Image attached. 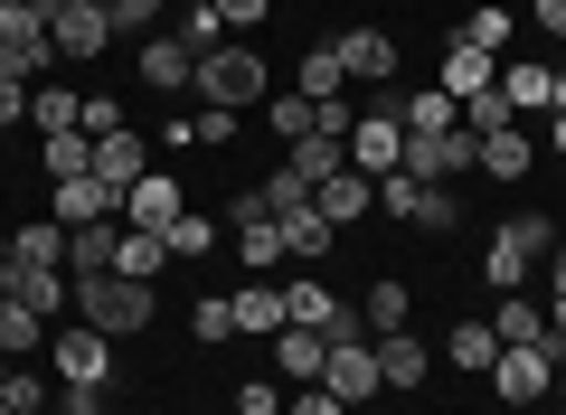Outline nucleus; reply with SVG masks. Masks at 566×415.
<instances>
[{
	"label": "nucleus",
	"mask_w": 566,
	"mask_h": 415,
	"mask_svg": "<svg viewBox=\"0 0 566 415\" xmlns=\"http://www.w3.org/2000/svg\"><path fill=\"white\" fill-rule=\"evenodd\" d=\"M151 312H161V293L133 283V274H85L76 283V321H95L104 340H142V331H151Z\"/></svg>",
	"instance_id": "obj_1"
},
{
	"label": "nucleus",
	"mask_w": 566,
	"mask_h": 415,
	"mask_svg": "<svg viewBox=\"0 0 566 415\" xmlns=\"http://www.w3.org/2000/svg\"><path fill=\"white\" fill-rule=\"evenodd\" d=\"M189 95H199V104H227V114H245V104L274 95V66H264L245 39H227V48H208V58H199V85H189Z\"/></svg>",
	"instance_id": "obj_2"
},
{
	"label": "nucleus",
	"mask_w": 566,
	"mask_h": 415,
	"mask_svg": "<svg viewBox=\"0 0 566 415\" xmlns=\"http://www.w3.org/2000/svg\"><path fill=\"white\" fill-rule=\"evenodd\" d=\"M322 387L340 396V406H368V396L387 387V377H378V340H368V321H359V312L331 331V369H322Z\"/></svg>",
	"instance_id": "obj_3"
},
{
	"label": "nucleus",
	"mask_w": 566,
	"mask_h": 415,
	"mask_svg": "<svg viewBox=\"0 0 566 415\" xmlns=\"http://www.w3.org/2000/svg\"><path fill=\"white\" fill-rule=\"evenodd\" d=\"M57 66V39H48V20H39V0H0V76H48Z\"/></svg>",
	"instance_id": "obj_4"
},
{
	"label": "nucleus",
	"mask_w": 566,
	"mask_h": 415,
	"mask_svg": "<svg viewBox=\"0 0 566 415\" xmlns=\"http://www.w3.org/2000/svg\"><path fill=\"white\" fill-rule=\"evenodd\" d=\"M557 359H566V340L501 350V359H491V396H501V406H538V396H557Z\"/></svg>",
	"instance_id": "obj_5"
},
{
	"label": "nucleus",
	"mask_w": 566,
	"mask_h": 415,
	"mask_svg": "<svg viewBox=\"0 0 566 415\" xmlns=\"http://www.w3.org/2000/svg\"><path fill=\"white\" fill-rule=\"evenodd\" d=\"M349 170H368V179L406 170V123H397V104H378V114L349 123Z\"/></svg>",
	"instance_id": "obj_6"
},
{
	"label": "nucleus",
	"mask_w": 566,
	"mask_h": 415,
	"mask_svg": "<svg viewBox=\"0 0 566 415\" xmlns=\"http://www.w3.org/2000/svg\"><path fill=\"white\" fill-rule=\"evenodd\" d=\"M180 218H189V198H180L170 170H142L133 189H123V227H142V237H170Z\"/></svg>",
	"instance_id": "obj_7"
},
{
	"label": "nucleus",
	"mask_w": 566,
	"mask_h": 415,
	"mask_svg": "<svg viewBox=\"0 0 566 415\" xmlns=\"http://www.w3.org/2000/svg\"><path fill=\"white\" fill-rule=\"evenodd\" d=\"M104 377H114V340H104L95 321L57 331V387H104Z\"/></svg>",
	"instance_id": "obj_8"
},
{
	"label": "nucleus",
	"mask_w": 566,
	"mask_h": 415,
	"mask_svg": "<svg viewBox=\"0 0 566 415\" xmlns=\"http://www.w3.org/2000/svg\"><path fill=\"white\" fill-rule=\"evenodd\" d=\"M142 85H151V95H189V85H199V48H189L180 29L142 39Z\"/></svg>",
	"instance_id": "obj_9"
},
{
	"label": "nucleus",
	"mask_w": 566,
	"mask_h": 415,
	"mask_svg": "<svg viewBox=\"0 0 566 415\" xmlns=\"http://www.w3.org/2000/svg\"><path fill=\"white\" fill-rule=\"evenodd\" d=\"M331 48H340L349 85H387V76H397V39H387L378 20H368V29H340V39H331Z\"/></svg>",
	"instance_id": "obj_10"
},
{
	"label": "nucleus",
	"mask_w": 566,
	"mask_h": 415,
	"mask_svg": "<svg viewBox=\"0 0 566 415\" xmlns=\"http://www.w3.org/2000/svg\"><path fill=\"white\" fill-rule=\"evenodd\" d=\"M274 359H283V387H322L331 340H322V331H303V321H283V331H274Z\"/></svg>",
	"instance_id": "obj_11"
},
{
	"label": "nucleus",
	"mask_w": 566,
	"mask_h": 415,
	"mask_svg": "<svg viewBox=\"0 0 566 415\" xmlns=\"http://www.w3.org/2000/svg\"><path fill=\"white\" fill-rule=\"evenodd\" d=\"M312 208H322L331 227H359L368 208H378V179H368V170H331L322 189H312Z\"/></svg>",
	"instance_id": "obj_12"
},
{
	"label": "nucleus",
	"mask_w": 566,
	"mask_h": 415,
	"mask_svg": "<svg viewBox=\"0 0 566 415\" xmlns=\"http://www.w3.org/2000/svg\"><path fill=\"white\" fill-rule=\"evenodd\" d=\"M85 142H95V133H85ZM142 170H151V142H142L133 123H123V133H104V142H95V179H104V189H133Z\"/></svg>",
	"instance_id": "obj_13"
},
{
	"label": "nucleus",
	"mask_w": 566,
	"mask_h": 415,
	"mask_svg": "<svg viewBox=\"0 0 566 415\" xmlns=\"http://www.w3.org/2000/svg\"><path fill=\"white\" fill-rule=\"evenodd\" d=\"M48 39H57V58H95V48H114V20H104L95 0H76V10L48 20Z\"/></svg>",
	"instance_id": "obj_14"
},
{
	"label": "nucleus",
	"mask_w": 566,
	"mask_h": 415,
	"mask_svg": "<svg viewBox=\"0 0 566 415\" xmlns=\"http://www.w3.org/2000/svg\"><path fill=\"white\" fill-rule=\"evenodd\" d=\"M501 95H510V114H547V104H557V66L501 58Z\"/></svg>",
	"instance_id": "obj_15"
},
{
	"label": "nucleus",
	"mask_w": 566,
	"mask_h": 415,
	"mask_svg": "<svg viewBox=\"0 0 566 415\" xmlns=\"http://www.w3.org/2000/svg\"><path fill=\"white\" fill-rule=\"evenodd\" d=\"M283 321H303V331H340V321H349V302L340 293H331V283H283Z\"/></svg>",
	"instance_id": "obj_16"
},
{
	"label": "nucleus",
	"mask_w": 566,
	"mask_h": 415,
	"mask_svg": "<svg viewBox=\"0 0 566 415\" xmlns=\"http://www.w3.org/2000/svg\"><path fill=\"white\" fill-rule=\"evenodd\" d=\"M114 246H123V227L114 218H95V227H66V274H114Z\"/></svg>",
	"instance_id": "obj_17"
},
{
	"label": "nucleus",
	"mask_w": 566,
	"mask_h": 415,
	"mask_svg": "<svg viewBox=\"0 0 566 415\" xmlns=\"http://www.w3.org/2000/svg\"><path fill=\"white\" fill-rule=\"evenodd\" d=\"M482 170L501 179V189H520V179L538 170V142H528L520 123H510V133H482Z\"/></svg>",
	"instance_id": "obj_18"
},
{
	"label": "nucleus",
	"mask_w": 566,
	"mask_h": 415,
	"mask_svg": "<svg viewBox=\"0 0 566 415\" xmlns=\"http://www.w3.org/2000/svg\"><path fill=\"white\" fill-rule=\"evenodd\" d=\"M378 377L387 387H424V377H434V350H424L416 331H387L378 340Z\"/></svg>",
	"instance_id": "obj_19"
},
{
	"label": "nucleus",
	"mask_w": 566,
	"mask_h": 415,
	"mask_svg": "<svg viewBox=\"0 0 566 415\" xmlns=\"http://www.w3.org/2000/svg\"><path fill=\"white\" fill-rule=\"evenodd\" d=\"M491 331H501V350H538V340H557V331H547V302H528V293H501Z\"/></svg>",
	"instance_id": "obj_20"
},
{
	"label": "nucleus",
	"mask_w": 566,
	"mask_h": 415,
	"mask_svg": "<svg viewBox=\"0 0 566 415\" xmlns=\"http://www.w3.org/2000/svg\"><path fill=\"white\" fill-rule=\"evenodd\" d=\"M491 359H501V331H491V321H453V331H444V369L491 377Z\"/></svg>",
	"instance_id": "obj_21"
},
{
	"label": "nucleus",
	"mask_w": 566,
	"mask_h": 415,
	"mask_svg": "<svg viewBox=\"0 0 566 415\" xmlns=\"http://www.w3.org/2000/svg\"><path fill=\"white\" fill-rule=\"evenodd\" d=\"M274 227H283V256H293V264H322V256H331V237H340L322 208H283Z\"/></svg>",
	"instance_id": "obj_22"
},
{
	"label": "nucleus",
	"mask_w": 566,
	"mask_h": 415,
	"mask_svg": "<svg viewBox=\"0 0 566 415\" xmlns=\"http://www.w3.org/2000/svg\"><path fill=\"white\" fill-rule=\"evenodd\" d=\"M283 170L303 179V189H322L331 170H349V152H340V142H331V133H303V142H283Z\"/></svg>",
	"instance_id": "obj_23"
},
{
	"label": "nucleus",
	"mask_w": 566,
	"mask_h": 415,
	"mask_svg": "<svg viewBox=\"0 0 566 415\" xmlns=\"http://www.w3.org/2000/svg\"><path fill=\"white\" fill-rule=\"evenodd\" d=\"M501 246H510V256L528 264V274H538V264L557 256V218H547V208H520V218L501 227Z\"/></svg>",
	"instance_id": "obj_24"
},
{
	"label": "nucleus",
	"mask_w": 566,
	"mask_h": 415,
	"mask_svg": "<svg viewBox=\"0 0 566 415\" xmlns=\"http://www.w3.org/2000/svg\"><path fill=\"white\" fill-rule=\"evenodd\" d=\"M491 76H501V58H482V48H472V39H453V48H444V76H434V85H444V95L463 104V95H482Z\"/></svg>",
	"instance_id": "obj_25"
},
{
	"label": "nucleus",
	"mask_w": 566,
	"mask_h": 415,
	"mask_svg": "<svg viewBox=\"0 0 566 415\" xmlns=\"http://www.w3.org/2000/svg\"><path fill=\"white\" fill-rule=\"evenodd\" d=\"M293 95H312V104H331V95H349V66H340V48H312L303 66H293Z\"/></svg>",
	"instance_id": "obj_26"
},
{
	"label": "nucleus",
	"mask_w": 566,
	"mask_h": 415,
	"mask_svg": "<svg viewBox=\"0 0 566 415\" xmlns=\"http://www.w3.org/2000/svg\"><path fill=\"white\" fill-rule=\"evenodd\" d=\"M359 321H368V340L406 331V321H416V293H406V283H368V293H359Z\"/></svg>",
	"instance_id": "obj_27"
},
{
	"label": "nucleus",
	"mask_w": 566,
	"mask_h": 415,
	"mask_svg": "<svg viewBox=\"0 0 566 415\" xmlns=\"http://www.w3.org/2000/svg\"><path fill=\"white\" fill-rule=\"evenodd\" d=\"M227 302H237V331L245 340H274L283 331V293H274V283H237Z\"/></svg>",
	"instance_id": "obj_28"
},
{
	"label": "nucleus",
	"mask_w": 566,
	"mask_h": 415,
	"mask_svg": "<svg viewBox=\"0 0 566 415\" xmlns=\"http://www.w3.org/2000/svg\"><path fill=\"white\" fill-rule=\"evenodd\" d=\"M39 350H48V321L29 312V302L0 293V359H39Z\"/></svg>",
	"instance_id": "obj_29"
},
{
	"label": "nucleus",
	"mask_w": 566,
	"mask_h": 415,
	"mask_svg": "<svg viewBox=\"0 0 566 415\" xmlns=\"http://www.w3.org/2000/svg\"><path fill=\"white\" fill-rule=\"evenodd\" d=\"M114 274H133V283H161V274H170V246H161V237H142V227H123V246H114Z\"/></svg>",
	"instance_id": "obj_30"
},
{
	"label": "nucleus",
	"mask_w": 566,
	"mask_h": 415,
	"mask_svg": "<svg viewBox=\"0 0 566 415\" xmlns=\"http://www.w3.org/2000/svg\"><path fill=\"white\" fill-rule=\"evenodd\" d=\"M397 123H406V133H453V123H463V104H453L444 85H424V95L397 104Z\"/></svg>",
	"instance_id": "obj_31"
},
{
	"label": "nucleus",
	"mask_w": 566,
	"mask_h": 415,
	"mask_svg": "<svg viewBox=\"0 0 566 415\" xmlns=\"http://www.w3.org/2000/svg\"><path fill=\"white\" fill-rule=\"evenodd\" d=\"M10 256H20V264H66V227H57V218L10 227Z\"/></svg>",
	"instance_id": "obj_32"
},
{
	"label": "nucleus",
	"mask_w": 566,
	"mask_h": 415,
	"mask_svg": "<svg viewBox=\"0 0 566 415\" xmlns=\"http://www.w3.org/2000/svg\"><path fill=\"white\" fill-rule=\"evenodd\" d=\"M0 406H10V415H48V406H57V387H48L39 369H20V359H10V377H0Z\"/></svg>",
	"instance_id": "obj_33"
},
{
	"label": "nucleus",
	"mask_w": 566,
	"mask_h": 415,
	"mask_svg": "<svg viewBox=\"0 0 566 415\" xmlns=\"http://www.w3.org/2000/svg\"><path fill=\"white\" fill-rule=\"evenodd\" d=\"M453 39H472L482 58H501V48H510V0H482V10H463V29H453Z\"/></svg>",
	"instance_id": "obj_34"
},
{
	"label": "nucleus",
	"mask_w": 566,
	"mask_h": 415,
	"mask_svg": "<svg viewBox=\"0 0 566 415\" xmlns=\"http://www.w3.org/2000/svg\"><path fill=\"white\" fill-rule=\"evenodd\" d=\"M39 160H48V179H85V170H95V142H85V133H48Z\"/></svg>",
	"instance_id": "obj_35"
},
{
	"label": "nucleus",
	"mask_w": 566,
	"mask_h": 415,
	"mask_svg": "<svg viewBox=\"0 0 566 415\" xmlns=\"http://www.w3.org/2000/svg\"><path fill=\"white\" fill-rule=\"evenodd\" d=\"M161 246H170V264H208V246H218V218H199V208H189V218L170 227Z\"/></svg>",
	"instance_id": "obj_36"
},
{
	"label": "nucleus",
	"mask_w": 566,
	"mask_h": 415,
	"mask_svg": "<svg viewBox=\"0 0 566 415\" xmlns=\"http://www.w3.org/2000/svg\"><path fill=\"white\" fill-rule=\"evenodd\" d=\"M510 123H520V114H510V95H501V76H491L482 95H463V133H510Z\"/></svg>",
	"instance_id": "obj_37"
},
{
	"label": "nucleus",
	"mask_w": 566,
	"mask_h": 415,
	"mask_svg": "<svg viewBox=\"0 0 566 415\" xmlns=\"http://www.w3.org/2000/svg\"><path fill=\"white\" fill-rule=\"evenodd\" d=\"M76 114H85V95H66V85L29 95V123H39V133H76Z\"/></svg>",
	"instance_id": "obj_38"
},
{
	"label": "nucleus",
	"mask_w": 566,
	"mask_h": 415,
	"mask_svg": "<svg viewBox=\"0 0 566 415\" xmlns=\"http://www.w3.org/2000/svg\"><path fill=\"white\" fill-rule=\"evenodd\" d=\"M180 39L199 48V58H208V48H227V20H218V0H180Z\"/></svg>",
	"instance_id": "obj_39"
},
{
	"label": "nucleus",
	"mask_w": 566,
	"mask_h": 415,
	"mask_svg": "<svg viewBox=\"0 0 566 415\" xmlns=\"http://www.w3.org/2000/svg\"><path fill=\"white\" fill-rule=\"evenodd\" d=\"M189 331H199L208 350H218V340H237V302H227V293H199V312H189Z\"/></svg>",
	"instance_id": "obj_40"
},
{
	"label": "nucleus",
	"mask_w": 566,
	"mask_h": 415,
	"mask_svg": "<svg viewBox=\"0 0 566 415\" xmlns=\"http://www.w3.org/2000/svg\"><path fill=\"white\" fill-rule=\"evenodd\" d=\"M538 274H547V331L566 340V237H557V256H547Z\"/></svg>",
	"instance_id": "obj_41"
},
{
	"label": "nucleus",
	"mask_w": 566,
	"mask_h": 415,
	"mask_svg": "<svg viewBox=\"0 0 566 415\" xmlns=\"http://www.w3.org/2000/svg\"><path fill=\"white\" fill-rule=\"evenodd\" d=\"M283 396H293V387H274V377H245V387H237V415H283Z\"/></svg>",
	"instance_id": "obj_42"
},
{
	"label": "nucleus",
	"mask_w": 566,
	"mask_h": 415,
	"mask_svg": "<svg viewBox=\"0 0 566 415\" xmlns=\"http://www.w3.org/2000/svg\"><path fill=\"white\" fill-rule=\"evenodd\" d=\"M76 133H95V142H104V133H123V104H114V95H85V114H76Z\"/></svg>",
	"instance_id": "obj_43"
},
{
	"label": "nucleus",
	"mask_w": 566,
	"mask_h": 415,
	"mask_svg": "<svg viewBox=\"0 0 566 415\" xmlns=\"http://www.w3.org/2000/svg\"><path fill=\"white\" fill-rule=\"evenodd\" d=\"M218 142H237V114L227 104H199V152H218Z\"/></svg>",
	"instance_id": "obj_44"
},
{
	"label": "nucleus",
	"mask_w": 566,
	"mask_h": 415,
	"mask_svg": "<svg viewBox=\"0 0 566 415\" xmlns=\"http://www.w3.org/2000/svg\"><path fill=\"white\" fill-rule=\"evenodd\" d=\"M283 415H349V406L331 387H293V396H283Z\"/></svg>",
	"instance_id": "obj_45"
},
{
	"label": "nucleus",
	"mask_w": 566,
	"mask_h": 415,
	"mask_svg": "<svg viewBox=\"0 0 566 415\" xmlns=\"http://www.w3.org/2000/svg\"><path fill=\"white\" fill-rule=\"evenodd\" d=\"M264 10H274V0H218V20H227V39H245V29H255Z\"/></svg>",
	"instance_id": "obj_46"
},
{
	"label": "nucleus",
	"mask_w": 566,
	"mask_h": 415,
	"mask_svg": "<svg viewBox=\"0 0 566 415\" xmlns=\"http://www.w3.org/2000/svg\"><path fill=\"white\" fill-rule=\"evenodd\" d=\"M528 29L538 39H566V0H528Z\"/></svg>",
	"instance_id": "obj_47"
},
{
	"label": "nucleus",
	"mask_w": 566,
	"mask_h": 415,
	"mask_svg": "<svg viewBox=\"0 0 566 415\" xmlns=\"http://www.w3.org/2000/svg\"><path fill=\"white\" fill-rule=\"evenodd\" d=\"M10 123H29V85L20 76H0V133H10Z\"/></svg>",
	"instance_id": "obj_48"
},
{
	"label": "nucleus",
	"mask_w": 566,
	"mask_h": 415,
	"mask_svg": "<svg viewBox=\"0 0 566 415\" xmlns=\"http://www.w3.org/2000/svg\"><path fill=\"white\" fill-rule=\"evenodd\" d=\"M547 152L566 160V104H547Z\"/></svg>",
	"instance_id": "obj_49"
},
{
	"label": "nucleus",
	"mask_w": 566,
	"mask_h": 415,
	"mask_svg": "<svg viewBox=\"0 0 566 415\" xmlns=\"http://www.w3.org/2000/svg\"><path fill=\"white\" fill-rule=\"evenodd\" d=\"M95 10H104V20H123V0H95Z\"/></svg>",
	"instance_id": "obj_50"
},
{
	"label": "nucleus",
	"mask_w": 566,
	"mask_h": 415,
	"mask_svg": "<svg viewBox=\"0 0 566 415\" xmlns=\"http://www.w3.org/2000/svg\"><path fill=\"white\" fill-rule=\"evenodd\" d=\"M0 264H10V227H0Z\"/></svg>",
	"instance_id": "obj_51"
},
{
	"label": "nucleus",
	"mask_w": 566,
	"mask_h": 415,
	"mask_svg": "<svg viewBox=\"0 0 566 415\" xmlns=\"http://www.w3.org/2000/svg\"><path fill=\"white\" fill-rule=\"evenodd\" d=\"M0 377H10V359H0Z\"/></svg>",
	"instance_id": "obj_52"
},
{
	"label": "nucleus",
	"mask_w": 566,
	"mask_h": 415,
	"mask_svg": "<svg viewBox=\"0 0 566 415\" xmlns=\"http://www.w3.org/2000/svg\"><path fill=\"white\" fill-rule=\"evenodd\" d=\"M0 415H10V406H0Z\"/></svg>",
	"instance_id": "obj_53"
},
{
	"label": "nucleus",
	"mask_w": 566,
	"mask_h": 415,
	"mask_svg": "<svg viewBox=\"0 0 566 415\" xmlns=\"http://www.w3.org/2000/svg\"><path fill=\"white\" fill-rule=\"evenodd\" d=\"M95 415H104V406H95Z\"/></svg>",
	"instance_id": "obj_54"
}]
</instances>
